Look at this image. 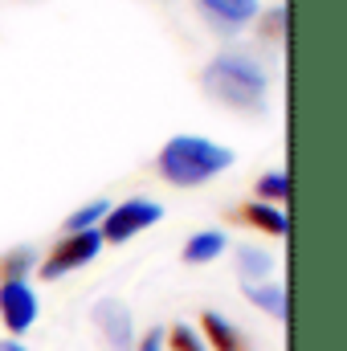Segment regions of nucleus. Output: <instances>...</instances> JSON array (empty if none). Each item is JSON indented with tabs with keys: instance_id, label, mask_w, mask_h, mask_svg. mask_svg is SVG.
Returning <instances> with one entry per match:
<instances>
[{
	"instance_id": "f257e3e1",
	"label": "nucleus",
	"mask_w": 347,
	"mask_h": 351,
	"mask_svg": "<svg viewBox=\"0 0 347 351\" xmlns=\"http://www.w3.org/2000/svg\"><path fill=\"white\" fill-rule=\"evenodd\" d=\"M204 90L237 110H265L270 78L254 58L246 53H221L204 66Z\"/></svg>"
},
{
	"instance_id": "f03ea898",
	"label": "nucleus",
	"mask_w": 347,
	"mask_h": 351,
	"mask_svg": "<svg viewBox=\"0 0 347 351\" xmlns=\"http://www.w3.org/2000/svg\"><path fill=\"white\" fill-rule=\"evenodd\" d=\"M233 164V152L221 143H208L200 135H176L172 143L160 152V172L180 188H196L217 172H225Z\"/></svg>"
},
{
	"instance_id": "7ed1b4c3",
	"label": "nucleus",
	"mask_w": 347,
	"mask_h": 351,
	"mask_svg": "<svg viewBox=\"0 0 347 351\" xmlns=\"http://www.w3.org/2000/svg\"><path fill=\"white\" fill-rule=\"evenodd\" d=\"M160 217H164V208H160L156 200H127V204H110V208H106V217H102L98 237L119 245V241H127V237L143 233L147 225H156Z\"/></svg>"
},
{
	"instance_id": "20e7f679",
	"label": "nucleus",
	"mask_w": 347,
	"mask_h": 351,
	"mask_svg": "<svg viewBox=\"0 0 347 351\" xmlns=\"http://www.w3.org/2000/svg\"><path fill=\"white\" fill-rule=\"evenodd\" d=\"M98 250H102V237H98V229H86V233H70V237H62L58 245H53V254L45 258L41 265V278H62V274H70V269H78V265H86L98 258Z\"/></svg>"
},
{
	"instance_id": "39448f33",
	"label": "nucleus",
	"mask_w": 347,
	"mask_h": 351,
	"mask_svg": "<svg viewBox=\"0 0 347 351\" xmlns=\"http://www.w3.org/2000/svg\"><path fill=\"white\" fill-rule=\"evenodd\" d=\"M0 319L12 335H25L37 323V294L29 282H0Z\"/></svg>"
},
{
	"instance_id": "423d86ee",
	"label": "nucleus",
	"mask_w": 347,
	"mask_h": 351,
	"mask_svg": "<svg viewBox=\"0 0 347 351\" xmlns=\"http://www.w3.org/2000/svg\"><path fill=\"white\" fill-rule=\"evenodd\" d=\"M94 327L106 335L110 351H127V348H131V339H135L131 315H127V306H123V302H115V298H106V302H98V306H94Z\"/></svg>"
},
{
	"instance_id": "0eeeda50",
	"label": "nucleus",
	"mask_w": 347,
	"mask_h": 351,
	"mask_svg": "<svg viewBox=\"0 0 347 351\" xmlns=\"http://www.w3.org/2000/svg\"><path fill=\"white\" fill-rule=\"evenodd\" d=\"M200 327H204V335H208V348H217V351H250L246 335H241L225 315H217V311H204Z\"/></svg>"
},
{
	"instance_id": "6e6552de",
	"label": "nucleus",
	"mask_w": 347,
	"mask_h": 351,
	"mask_svg": "<svg viewBox=\"0 0 347 351\" xmlns=\"http://www.w3.org/2000/svg\"><path fill=\"white\" fill-rule=\"evenodd\" d=\"M204 12H213V21L237 29V25H250L258 16V0H200Z\"/></svg>"
},
{
	"instance_id": "1a4fd4ad",
	"label": "nucleus",
	"mask_w": 347,
	"mask_h": 351,
	"mask_svg": "<svg viewBox=\"0 0 347 351\" xmlns=\"http://www.w3.org/2000/svg\"><path fill=\"white\" fill-rule=\"evenodd\" d=\"M246 298L261 306L270 319H286V290L274 282H246Z\"/></svg>"
},
{
	"instance_id": "9d476101",
	"label": "nucleus",
	"mask_w": 347,
	"mask_h": 351,
	"mask_svg": "<svg viewBox=\"0 0 347 351\" xmlns=\"http://www.w3.org/2000/svg\"><path fill=\"white\" fill-rule=\"evenodd\" d=\"M225 254V233L221 229H204V233H196L188 245H184V262L200 265V262H213V258H221Z\"/></svg>"
},
{
	"instance_id": "9b49d317",
	"label": "nucleus",
	"mask_w": 347,
	"mask_h": 351,
	"mask_svg": "<svg viewBox=\"0 0 347 351\" xmlns=\"http://www.w3.org/2000/svg\"><path fill=\"white\" fill-rule=\"evenodd\" d=\"M250 225H258V229H265V233H274V237H286V229H290V221H286V213L282 208H274V204H250L246 213H241Z\"/></svg>"
},
{
	"instance_id": "f8f14e48",
	"label": "nucleus",
	"mask_w": 347,
	"mask_h": 351,
	"mask_svg": "<svg viewBox=\"0 0 347 351\" xmlns=\"http://www.w3.org/2000/svg\"><path fill=\"white\" fill-rule=\"evenodd\" d=\"M237 269L246 274V282H261L265 274H274V258L258 245H241L237 250Z\"/></svg>"
},
{
	"instance_id": "ddd939ff",
	"label": "nucleus",
	"mask_w": 347,
	"mask_h": 351,
	"mask_svg": "<svg viewBox=\"0 0 347 351\" xmlns=\"http://www.w3.org/2000/svg\"><path fill=\"white\" fill-rule=\"evenodd\" d=\"M33 262H37V254H33L29 245L4 254V258H0V282H25V274L33 269Z\"/></svg>"
},
{
	"instance_id": "4468645a",
	"label": "nucleus",
	"mask_w": 347,
	"mask_h": 351,
	"mask_svg": "<svg viewBox=\"0 0 347 351\" xmlns=\"http://www.w3.org/2000/svg\"><path fill=\"white\" fill-rule=\"evenodd\" d=\"M106 208H110L106 200H90L86 208H78V213L66 221V229H70V233H86V229H94V225L106 217Z\"/></svg>"
},
{
	"instance_id": "2eb2a0df",
	"label": "nucleus",
	"mask_w": 347,
	"mask_h": 351,
	"mask_svg": "<svg viewBox=\"0 0 347 351\" xmlns=\"http://www.w3.org/2000/svg\"><path fill=\"white\" fill-rule=\"evenodd\" d=\"M258 192L265 196V200H286V196H290V176H286V172L261 176V180H258ZM265 200H261V204H265Z\"/></svg>"
},
{
	"instance_id": "dca6fc26",
	"label": "nucleus",
	"mask_w": 347,
	"mask_h": 351,
	"mask_svg": "<svg viewBox=\"0 0 347 351\" xmlns=\"http://www.w3.org/2000/svg\"><path fill=\"white\" fill-rule=\"evenodd\" d=\"M168 343H172V351H208L200 343V335L192 327H184V323H176L172 331H168Z\"/></svg>"
},
{
	"instance_id": "f3484780",
	"label": "nucleus",
	"mask_w": 347,
	"mask_h": 351,
	"mask_svg": "<svg viewBox=\"0 0 347 351\" xmlns=\"http://www.w3.org/2000/svg\"><path fill=\"white\" fill-rule=\"evenodd\" d=\"M139 351H164V331H152V335L139 343Z\"/></svg>"
},
{
	"instance_id": "a211bd4d",
	"label": "nucleus",
	"mask_w": 347,
	"mask_h": 351,
	"mask_svg": "<svg viewBox=\"0 0 347 351\" xmlns=\"http://www.w3.org/2000/svg\"><path fill=\"white\" fill-rule=\"evenodd\" d=\"M0 351H29V348H21L16 339H8V343H0Z\"/></svg>"
}]
</instances>
